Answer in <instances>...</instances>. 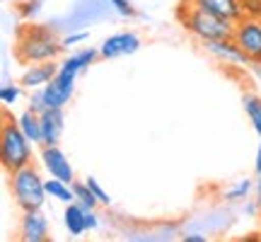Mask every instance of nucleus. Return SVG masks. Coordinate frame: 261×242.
Segmentation results:
<instances>
[{"label": "nucleus", "mask_w": 261, "mask_h": 242, "mask_svg": "<svg viewBox=\"0 0 261 242\" xmlns=\"http://www.w3.org/2000/svg\"><path fill=\"white\" fill-rule=\"evenodd\" d=\"M65 51L63 39L46 25L27 22L17 32L15 41V56L19 63H41V61H56Z\"/></svg>", "instance_id": "1"}, {"label": "nucleus", "mask_w": 261, "mask_h": 242, "mask_svg": "<svg viewBox=\"0 0 261 242\" xmlns=\"http://www.w3.org/2000/svg\"><path fill=\"white\" fill-rule=\"evenodd\" d=\"M177 19L181 22V27L187 29L191 37H196L201 44L208 41H218V39H232L234 22L225 17H218L213 12L196 8L187 0H181L177 8Z\"/></svg>", "instance_id": "2"}, {"label": "nucleus", "mask_w": 261, "mask_h": 242, "mask_svg": "<svg viewBox=\"0 0 261 242\" xmlns=\"http://www.w3.org/2000/svg\"><path fill=\"white\" fill-rule=\"evenodd\" d=\"M10 191L19 211H39L46 204V179H41L34 165L10 172Z\"/></svg>", "instance_id": "3"}, {"label": "nucleus", "mask_w": 261, "mask_h": 242, "mask_svg": "<svg viewBox=\"0 0 261 242\" xmlns=\"http://www.w3.org/2000/svg\"><path fill=\"white\" fill-rule=\"evenodd\" d=\"M32 140L19 131L17 121H5L3 131H0V162L5 172H15L32 165Z\"/></svg>", "instance_id": "4"}, {"label": "nucleus", "mask_w": 261, "mask_h": 242, "mask_svg": "<svg viewBox=\"0 0 261 242\" xmlns=\"http://www.w3.org/2000/svg\"><path fill=\"white\" fill-rule=\"evenodd\" d=\"M232 39L237 41V46L247 54L252 65L261 63V17L247 15L240 22H234Z\"/></svg>", "instance_id": "5"}, {"label": "nucleus", "mask_w": 261, "mask_h": 242, "mask_svg": "<svg viewBox=\"0 0 261 242\" xmlns=\"http://www.w3.org/2000/svg\"><path fill=\"white\" fill-rule=\"evenodd\" d=\"M75 78H77L75 73H70V70H61V68H58L56 78H54L46 87H41V92H44V100H46L48 109H63L65 104L73 100Z\"/></svg>", "instance_id": "6"}, {"label": "nucleus", "mask_w": 261, "mask_h": 242, "mask_svg": "<svg viewBox=\"0 0 261 242\" xmlns=\"http://www.w3.org/2000/svg\"><path fill=\"white\" fill-rule=\"evenodd\" d=\"M39 160H41V165H44L48 177L63 179V182H68V184H73L75 182L73 165H70V160L65 158V153L58 148V146H41Z\"/></svg>", "instance_id": "7"}, {"label": "nucleus", "mask_w": 261, "mask_h": 242, "mask_svg": "<svg viewBox=\"0 0 261 242\" xmlns=\"http://www.w3.org/2000/svg\"><path fill=\"white\" fill-rule=\"evenodd\" d=\"M140 49V37L136 32H116L112 37H107L99 46V56L104 61H114L121 56H133Z\"/></svg>", "instance_id": "8"}, {"label": "nucleus", "mask_w": 261, "mask_h": 242, "mask_svg": "<svg viewBox=\"0 0 261 242\" xmlns=\"http://www.w3.org/2000/svg\"><path fill=\"white\" fill-rule=\"evenodd\" d=\"M203 49L215 58V61H218V63H223V65L247 68V65L252 63V61L247 58V54L237 46V41H234V39H218V41H208V44H203Z\"/></svg>", "instance_id": "9"}, {"label": "nucleus", "mask_w": 261, "mask_h": 242, "mask_svg": "<svg viewBox=\"0 0 261 242\" xmlns=\"http://www.w3.org/2000/svg\"><path fill=\"white\" fill-rule=\"evenodd\" d=\"M19 240L24 242H46L51 240V225L48 218L39 211H22L19 221Z\"/></svg>", "instance_id": "10"}, {"label": "nucleus", "mask_w": 261, "mask_h": 242, "mask_svg": "<svg viewBox=\"0 0 261 242\" xmlns=\"http://www.w3.org/2000/svg\"><path fill=\"white\" fill-rule=\"evenodd\" d=\"M58 73V65L54 61H41V63H29L24 73L19 75V85L27 90H41L46 87Z\"/></svg>", "instance_id": "11"}, {"label": "nucleus", "mask_w": 261, "mask_h": 242, "mask_svg": "<svg viewBox=\"0 0 261 242\" xmlns=\"http://www.w3.org/2000/svg\"><path fill=\"white\" fill-rule=\"evenodd\" d=\"M187 3L205 10V12H213L218 17L230 19V22H240L242 17H247L242 0H187Z\"/></svg>", "instance_id": "12"}, {"label": "nucleus", "mask_w": 261, "mask_h": 242, "mask_svg": "<svg viewBox=\"0 0 261 242\" xmlns=\"http://www.w3.org/2000/svg\"><path fill=\"white\" fill-rule=\"evenodd\" d=\"M65 129L63 109H46L41 114V146H58Z\"/></svg>", "instance_id": "13"}, {"label": "nucleus", "mask_w": 261, "mask_h": 242, "mask_svg": "<svg viewBox=\"0 0 261 242\" xmlns=\"http://www.w3.org/2000/svg\"><path fill=\"white\" fill-rule=\"evenodd\" d=\"M63 225L70 237H83L87 233V223H85V206H80L77 201L65 206L63 211Z\"/></svg>", "instance_id": "14"}, {"label": "nucleus", "mask_w": 261, "mask_h": 242, "mask_svg": "<svg viewBox=\"0 0 261 242\" xmlns=\"http://www.w3.org/2000/svg\"><path fill=\"white\" fill-rule=\"evenodd\" d=\"M97 56H99V51H97V49H80V51H75V54H70V56H65L58 68H61V70H70V73L80 75L83 70H87V68L97 61Z\"/></svg>", "instance_id": "15"}, {"label": "nucleus", "mask_w": 261, "mask_h": 242, "mask_svg": "<svg viewBox=\"0 0 261 242\" xmlns=\"http://www.w3.org/2000/svg\"><path fill=\"white\" fill-rule=\"evenodd\" d=\"M17 126H19V131L27 136L34 146H41V114H37V112H32V109H24L22 114H17Z\"/></svg>", "instance_id": "16"}, {"label": "nucleus", "mask_w": 261, "mask_h": 242, "mask_svg": "<svg viewBox=\"0 0 261 242\" xmlns=\"http://www.w3.org/2000/svg\"><path fill=\"white\" fill-rule=\"evenodd\" d=\"M46 194L51 196V199L61 201V204H65V206L75 201V189H73V184H68V182H63V179H56V177H48L46 179Z\"/></svg>", "instance_id": "17"}, {"label": "nucleus", "mask_w": 261, "mask_h": 242, "mask_svg": "<svg viewBox=\"0 0 261 242\" xmlns=\"http://www.w3.org/2000/svg\"><path fill=\"white\" fill-rule=\"evenodd\" d=\"M242 107H244V114H247L249 124H252V129L261 136V97L254 92H244Z\"/></svg>", "instance_id": "18"}, {"label": "nucleus", "mask_w": 261, "mask_h": 242, "mask_svg": "<svg viewBox=\"0 0 261 242\" xmlns=\"http://www.w3.org/2000/svg\"><path fill=\"white\" fill-rule=\"evenodd\" d=\"M252 179H237L232 186H227L225 189V194L223 199L227 201V204H244L247 199H249V194H252Z\"/></svg>", "instance_id": "19"}, {"label": "nucleus", "mask_w": 261, "mask_h": 242, "mask_svg": "<svg viewBox=\"0 0 261 242\" xmlns=\"http://www.w3.org/2000/svg\"><path fill=\"white\" fill-rule=\"evenodd\" d=\"M73 189H75V201L80 206H85V208H97V206H102L97 201V196H94V191L90 189L87 182H77V179H75Z\"/></svg>", "instance_id": "20"}, {"label": "nucleus", "mask_w": 261, "mask_h": 242, "mask_svg": "<svg viewBox=\"0 0 261 242\" xmlns=\"http://www.w3.org/2000/svg\"><path fill=\"white\" fill-rule=\"evenodd\" d=\"M44 8V3L41 0H24V3H19V17L24 19V22H34L39 17V12Z\"/></svg>", "instance_id": "21"}, {"label": "nucleus", "mask_w": 261, "mask_h": 242, "mask_svg": "<svg viewBox=\"0 0 261 242\" xmlns=\"http://www.w3.org/2000/svg\"><path fill=\"white\" fill-rule=\"evenodd\" d=\"M19 97H22V87H19V85L5 83L3 87H0V100H3V104H5V107H12V104H17Z\"/></svg>", "instance_id": "22"}, {"label": "nucleus", "mask_w": 261, "mask_h": 242, "mask_svg": "<svg viewBox=\"0 0 261 242\" xmlns=\"http://www.w3.org/2000/svg\"><path fill=\"white\" fill-rule=\"evenodd\" d=\"M85 182L90 184V189L94 191V196H97V201H99V204H102V206H112V196L107 194V189H104V186L99 184L97 179H94V177H87Z\"/></svg>", "instance_id": "23"}, {"label": "nucleus", "mask_w": 261, "mask_h": 242, "mask_svg": "<svg viewBox=\"0 0 261 242\" xmlns=\"http://www.w3.org/2000/svg\"><path fill=\"white\" fill-rule=\"evenodd\" d=\"M29 109H32V112H37V114H44L48 109L41 90H32V94H29Z\"/></svg>", "instance_id": "24"}, {"label": "nucleus", "mask_w": 261, "mask_h": 242, "mask_svg": "<svg viewBox=\"0 0 261 242\" xmlns=\"http://www.w3.org/2000/svg\"><path fill=\"white\" fill-rule=\"evenodd\" d=\"M121 17H136V8L130 5V0H107Z\"/></svg>", "instance_id": "25"}, {"label": "nucleus", "mask_w": 261, "mask_h": 242, "mask_svg": "<svg viewBox=\"0 0 261 242\" xmlns=\"http://www.w3.org/2000/svg\"><path fill=\"white\" fill-rule=\"evenodd\" d=\"M85 39H87V32H73V34H65L63 37V46L65 49H73L77 44H83Z\"/></svg>", "instance_id": "26"}, {"label": "nucleus", "mask_w": 261, "mask_h": 242, "mask_svg": "<svg viewBox=\"0 0 261 242\" xmlns=\"http://www.w3.org/2000/svg\"><path fill=\"white\" fill-rule=\"evenodd\" d=\"M85 223H87V230H97L99 228V215L94 208H85Z\"/></svg>", "instance_id": "27"}, {"label": "nucleus", "mask_w": 261, "mask_h": 242, "mask_svg": "<svg viewBox=\"0 0 261 242\" xmlns=\"http://www.w3.org/2000/svg\"><path fill=\"white\" fill-rule=\"evenodd\" d=\"M247 15H254V17H261V0H242Z\"/></svg>", "instance_id": "28"}, {"label": "nucleus", "mask_w": 261, "mask_h": 242, "mask_svg": "<svg viewBox=\"0 0 261 242\" xmlns=\"http://www.w3.org/2000/svg\"><path fill=\"white\" fill-rule=\"evenodd\" d=\"M208 237L205 235H201V233H187L184 235V242H205Z\"/></svg>", "instance_id": "29"}, {"label": "nucleus", "mask_w": 261, "mask_h": 242, "mask_svg": "<svg viewBox=\"0 0 261 242\" xmlns=\"http://www.w3.org/2000/svg\"><path fill=\"white\" fill-rule=\"evenodd\" d=\"M256 204L261 208V172H259V179H256Z\"/></svg>", "instance_id": "30"}, {"label": "nucleus", "mask_w": 261, "mask_h": 242, "mask_svg": "<svg viewBox=\"0 0 261 242\" xmlns=\"http://www.w3.org/2000/svg\"><path fill=\"white\" fill-rule=\"evenodd\" d=\"M261 172V143H259V150H256V175Z\"/></svg>", "instance_id": "31"}, {"label": "nucleus", "mask_w": 261, "mask_h": 242, "mask_svg": "<svg viewBox=\"0 0 261 242\" xmlns=\"http://www.w3.org/2000/svg\"><path fill=\"white\" fill-rule=\"evenodd\" d=\"M254 75H256V80L261 83V63H259V65H254Z\"/></svg>", "instance_id": "32"}, {"label": "nucleus", "mask_w": 261, "mask_h": 242, "mask_svg": "<svg viewBox=\"0 0 261 242\" xmlns=\"http://www.w3.org/2000/svg\"><path fill=\"white\" fill-rule=\"evenodd\" d=\"M3 3H10V0H3ZM12 3H15V0H12Z\"/></svg>", "instance_id": "33"}]
</instances>
